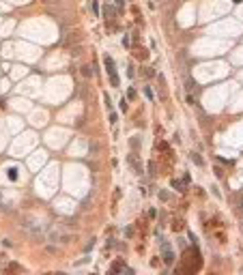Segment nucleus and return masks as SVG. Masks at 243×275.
Instances as JSON below:
<instances>
[{
  "label": "nucleus",
  "instance_id": "6e6552de",
  "mask_svg": "<svg viewBox=\"0 0 243 275\" xmlns=\"http://www.w3.org/2000/svg\"><path fill=\"white\" fill-rule=\"evenodd\" d=\"M192 157H194V161H196V163H198V166H202V159H200V157H198V155H196V153H194V155H192Z\"/></svg>",
  "mask_w": 243,
  "mask_h": 275
},
{
  "label": "nucleus",
  "instance_id": "f03ea898",
  "mask_svg": "<svg viewBox=\"0 0 243 275\" xmlns=\"http://www.w3.org/2000/svg\"><path fill=\"white\" fill-rule=\"evenodd\" d=\"M161 256H164V262L166 264H172L174 262V254H172V249H170V245L166 241L161 243Z\"/></svg>",
  "mask_w": 243,
  "mask_h": 275
},
{
  "label": "nucleus",
  "instance_id": "20e7f679",
  "mask_svg": "<svg viewBox=\"0 0 243 275\" xmlns=\"http://www.w3.org/2000/svg\"><path fill=\"white\" fill-rule=\"evenodd\" d=\"M114 15H116V11H114V9H112L110 4H105V7H103V17L112 22V20H114Z\"/></svg>",
  "mask_w": 243,
  "mask_h": 275
},
{
  "label": "nucleus",
  "instance_id": "1a4fd4ad",
  "mask_svg": "<svg viewBox=\"0 0 243 275\" xmlns=\"http://www.w3.org/2000/svg\"><path fill=\"white\" fill-rule=\"evenodd\" d=\"M114 4H116V7L121 9V7H123V0H114Z\"/></svg>",
  "mask_w": 243,
  "mask_h": 275
},
{
  "label": "nucleus",
  "instance_id": "7ed1b4c3",
  "mask_svg": "<svg viewBox=\"0 0 243 275\" xmlns=\"http://www.w3.org/2000/svg\"><path fill=\"white\" fill-rule=\"evenodd\" d=\"M127 161H129V163H131V168H133V170H136V172H138V174H140V172H142V166H140V161H138V159H136V155H129V157H127Z\"/></svg>",
  "mask_w": 243,
  "mask_h": 275
},
{
  "label": "nucleus",
  "instance_id": "f257e3e1",
  "mask_svg": "<svg viewBox=\"0 0 243 275\" xmlns=\"http://www.w3.org/2000/svg\"><path fill=\"white\" fill-rule=\"evenodd\" d=\"M103 65L108 69V73H110V80H112V84L114 86H119V75H116V67H114V60L110 56H103Z\"/></svg>",
  "mask_w": 243,
  "mask_h": 275
},
{
  "label": "nucleus",
  "instance_id": "423d86ee",
  "mask_svg": "<svg viewBox=\"0 0 243 275\" xmlns=\"http://www.w3.org/2000/svg\"><path fill=\"white\" fill-rule=\"evenodd\" d=\"M91 73H93V69L88 67V65H84V67H82V75H86V78H88V75H91Z\"/></svg>",
  "mask_w": 243,
  "mask_h": 275
},
{
  "label": "nucleus",
  "instance_id": "0eeeda50",
  "mask_svg": "<svg viewBox=\"0 0 243 275\" xmlns=\"http://www.w3.org/2000/svg\"><path fill=\"white\" fill-rule=\"evenodd\" d=\"M9 178H11V181H15V178H17V170H15V168L9 170Z\"/></svg>",
  "mask_w": 243,
  "mask_h": 275
},
{
  "label": "nucleus",
  "instance_id": "39448f33",
  "mask_svg": "<svg viewBox=\"0 0 243 275\" xmlns=\"http://www.w3.org/2000/svg\"><path fill=\"white\" fill-rule=\"evenodd\" d=\"M88 151H91V157H97V155H99V144L91 142V144H88Z\"/></svg>",
  "mask_w": 243,
  "mask_h": 275
}]
</instances>
